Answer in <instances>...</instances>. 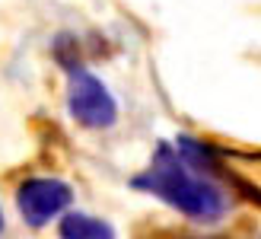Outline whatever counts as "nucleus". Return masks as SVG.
I'll use <instances>...</instances> for the list:
<instances>
[{"label": "nucleus", "mask_w": 261, "mask_h": 239, "mask_svg": "<svg viewBox=\"0 0 261 239\" xmlns=\"http://www.w3.org/2000/svg\"><path fill=\"white\" fill-rule=\"evenodd\" d=\"M153 239H223V236H185V233H156Z\"/></svg>", "instance_id": "nucleus-5"}, {"label": "nucleus", "mask_w": 261, "mask_h": 239, "mask_svg": "<svg viewBox=\"0 0 261 239\" xmlns=\"http://www.w3.org/2000/svg\"><path fill=\"white\" fill-rule=\"evenodd\" d=\"M70 198H73L70 185L61 179H29L16 192V207L22 220L38 230V227H48L58 214H64Z\"/></svg>", "instance_id": "nucleus-3"}, {"label": "nucleus", "mask_w": 261, "mask_h": 239, "mask_svg": "<svg viewBox=\"0 0 261 239\" xmlns=\"http://www.w3.org/2000/svg\"><path fill=\"white\" fill-rule=\"evenodd\" d=\"M134 188L163 198L166 204H172L178 214L201 223H217L226 214V195L207 179H194L188 172V163L175 153V147L160 144L153 153V163L147 172L130 182Z\"/></svg>", "instance_id": "nucleus-1"}, {"label": "nucleus", "mask_w": 261, "mask_h": 239, "mask_svg": "<svg viewBox=\"0 0 261 239\" xmlns=\"http://www.w3.org/2000/svg\"><path fill=\"white\" fill-rule=\"evenodd\" d=\"M67 70H70L67 109L73 122L83 128H112L118 122V102L109 92V86L83 67H67Z\"/></svg>", "instance_id": "nucleus-2"}, {"label": "nucleus", "mask_w": 261, "mask_h": 239, "mask_svg": "<svg viewBox=\"0 0 261 239\" xmlns=\"http://www.w3.org/2000/svg\"><path fill=\"white\" fill-rule=\"evenodd\" d=\"M61 239H115V230L99 217L67 214L61 220Z\"/></svg>", "instance_id": "nucleus-4"}, {"label": "nucleus", "mask_w": 261, "mask_h": 239, "mask_svg": "<svg viewBox=\"0 0 261 239\" xmlns=\"http://www.w3.org/2000/svg\"><path fill=\"white\" fill-rule=\"evenodd\" d=\"M0 233H4V210H0Z\"/></svg>", "instance_id": "nucleus-6"}]
</instances>
